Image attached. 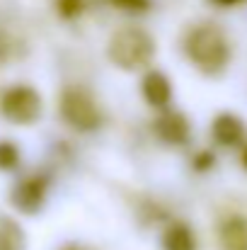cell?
Here are the masks:
<instances>
[{
	"mask_svg": "<svg viewBox=\"0 0 247 250\" xmlns=\"http://www.w3.org/2000/svg\"><path fill=\"white\" fill-rule=\"evenodd\" d=\"M187 54L189 59L206 73H221L230 59V46L226 34L213 24H199L191 29L187 39Z\"/></svg>",
	"mask_w": 247,
	"mask_h": 250,
	"instance_id": "obj_1",
	"label": "cell"
},
{
	"mask_svg": "<svg viewBox=\"0 0 247 250\" xmlns=\"http://www.w3.org/2000/svg\"><path fill=\"white\" fill-rule=\"evenodd\" d=\"M153 54H155L153 39L148 37V32L138 27H124L109 42V59L126 71L146 66L153 59Z\"/></svg>",
	"mask_w": 247,
	"mask_h": 250,
	"instance_id": "obj_2",
	"label": "cell"
},
{
	"mask_svg": "<svg viewBox=\"0 0 247 250\" xmlns=\"http://www.w3.org/2000/svg\"><path fill=\"white\" fill-rule=\"evenodd\" d=\"M61 114L76 129H95L99 124V109L92 95L82 87H68L61 95Z\"/></svg>",
	"mask_w": 247,
	"mask_h": 250,
	"instance_id": "obj_3",
	"label": "cell"
},
{
	"mask_svg": "<svg viewBox=\"0 0 247 250\" xmlns=\"http://www.w3.org/2000/svg\"><path fill=\"white\" fill-rule=\"evenodd\" d=\"M0 112H2L5 119H10L15 124H32L41 112V100L32 87L17 85V87H10L2 95Z\"/></svg>",
	"mask_w": 247,
	"mask_h": 250,
	"instance_id": "obj_4",
	"label": "cell"
},
{
	"mask_svg": "<svg viewBox=\"0 0 247 250\" xmlns=\"http://www.w3.org/2000/svg\"><path fill=\"white\" fill-rule=\"evenodd\" d=\"M44 189H46V185H44L41 177L22 180V182L15 187V192H12V202H15V207H17L19 211L34 214V211L41 207V202H44Z\"/></svg>",
	"mask_w": 247,
	"mask_h": 250,
	"instance_id": "obj_5",
	"label": "cell"
},
{
	"mask_svg": "<svg viewBox=\"0 0 247 250\" xmlns=\"http://www.w3.org/2000/svg\"><path fill=\"white\" fill-rule=\"evenodd\" d=\"M221 246L223 250H247V221L230 219L221 229Z\"/></svg>",
	"mask_w": 247,
	"mask_h": 250,
	"instance_id": "obj_6",
	"label": "cell"
},
{
	"mask_svg": "<svg viewBox=\"0 0 247 250\" xmlns=\"http://www.w3.org/2000/svg\"><path fill=\"white\" fill-rule=\"evenodd\" d=\"M163 248L165 250H196L194 233H191L189 226H184V224H172V226L165 231Z\"/></svg>",
	"mask_w": 247,
	"mask_h": 250,
	"instance_id": "obj_7",
	"label": "cell"
},
{
	"mask_svg": "<svg viewBox=\"0 0 247 250\" xmlns=\"http://www.w3.org/2000/svg\"><path fill=\"white\" fill-rule=\"evenodd\" d=\"M170 83L163 73H148L143 81V95L151 104H165L170 100Z\"/></svg>",
	"mask_w": 247,
	"mask_h": 250,
	"instance_id": "obj_8",
	"label": "cell"
},
{
	"mask_svg": "<svg viewBox=\"0 0 247 250\" xmlns=\"http://www.w3.org/2000/svg\"><path fill=\"white\" fill-rule=\"evenodd\" d=\"M213 136L221 141V144H235L243 139V124L238 117H230V114H223L213 122Z\"/></svg>",
	"mask_w": 247,
	"mask_h": 250,
	"instance_id": "obj_9",
	"label": "cell"
},
{
	"mask_svg": "<svg viewBox=\"0 0 247 250\" xmlns=\"http://www.w3.org/2000/svg\"><path fill=\"white\" fill-rule=\"evenodd\" d=\"M0 250H24V233L10 219L0 214Z\"/></svg>",
	"mask_w": 247,
	"mask_h": 250,
	"instance_id": "obj_10",
	"label": "cell"
},
{
	"mask_svg": "<svg viewBox=\"0 0 247 250\" xmlns=\"http://www.w3.org/2000/svg\"><path fill=\"white\" fill-rule=\"evenodd\" d=\"M17 148L12 146V144H7V141H2L0 144V167H15L17 166Z\"/></svg>",
	"mask_w": 247,
	"mask_h": 250,
	"instance_id": "obj_11",
	"label": "cell"
},
{
	"mask_svg": "<svg viewBox=\"0 0 247 250\" xmlns=\"http://www.w3.org/2000/svg\"><path fill=\"white\" fill-rule=\"evenodd\" d=\"M216 2H221V5H233L235 0H216Z\"/></svg>",
	"mask_w": 247,
	"mask_h": 250,
	"instance_id": "obj_12",
	"label": "cell"
},
{
	"mask_svg": "<svg viewBox=\"0 0 247 250\" xmlns=\"http://www.w3.org/2000/svg\"><path fill=\"white\" fill-rule=\"evenodd\" d=\"M66 250H82V248H78V246H71V248H66Z\"/></svg>",
	"mask_w": 247,
	"mask_h": 250,
	"instance_id": "obj_13",
	"label": "cell"
}]
</instances>
